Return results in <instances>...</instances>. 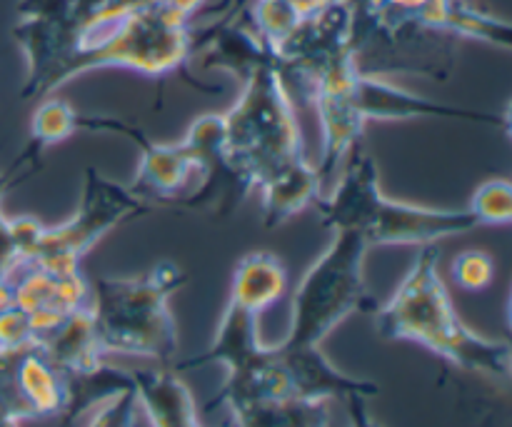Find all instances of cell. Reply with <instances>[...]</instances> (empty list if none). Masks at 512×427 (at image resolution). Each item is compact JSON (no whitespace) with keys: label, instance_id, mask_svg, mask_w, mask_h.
<instances>
[{"label":"cell","instance_id":"obj_20","mask_svg":"<svg viewBox=\"0 0 512 427\" xmlns=\"http://www.w3.org/2000/svg\"><path fill=\"white\" fill-rule=\"evenodd\" d=\"M230 415L233 427H330V408L325 400H258Z\"/></svg>","mask_w":512,"mask_h":427},{"label":"cell","instance_id":"obj_11","mask_svg":"<svg viewBox=\"0 0 512 427\" xmlns=\"http://www.w3.org/2000/svg\"><path fill=\"white\" fill-rule=\"evenodd\" d=\"M10 283H13L15 305L28 313L38 340L63 323L68 315L90 308L93 298L90 283L80 275V270L50 273L40 265L28 263L10 275Z\"/></svg>","mask_w":512,"mask_h":427},{"label":"cell","instance_id":"obj_18","mask_svg":"<svg viewBox=\"0 0 512 427\" xmlns=\"http://www.w3.org/2000/svg\"><path fill=\"white\" fill-rule=\"evenodd\" d=\"M285 290H288V270H285L283 260L268 250H255L235 265L228 300L260 315L270 305L278 303Z\"/></svg>","mask_w":512,"mask_h":427},{"label":"cell","instance_id":"obj_17","mask_svg":"<svg viewBox=\"0 0 512 427\" xmlns=\"http://www.w3.org/2000/svg\"><path fill=\"white\" fill-rule=\"evenodd\" d=\"M258 190L263 198V225L278 228L305 208H313L315 200L323 195V183L318 170L300 158L270 175Z\"/></svg>","mask_w":512,"mask_h":427},{"label":"cell","instance_id":"obj_14","mask_svg":"<svg viewBox=\"0 0 512 427\" xmlns=\"http://www.w3.org/2000/svg\"><path fill=\"white\" fill-rule=\"evenodd\" d=\"M280 363H283L285 373H288L290 395L303 400H345L350 395H360V398H375L380 388L370 380H355L350 375L340 373L323 353L320 345H310V348H288V345L278 343Z\"/></svg>","mask_w":512,"mask_h":427},{"label":"cell","instance_id":"obj_3","mask_svg":"<svg viewBox=\"0 0 512 427\" xmlns=\"http://www.w3.org/2000/svg\"><path fill=\"white\" fill-rule=\"evenodd\" d=\"M188 275L160 260L135 278H100L90 285V315L105 355H133L170 365L178 355V328L168 308Z\"/></svg>","mask_w":512,"mask_h":427},{"label":"cell","instance_id":"obj_23","mask_svg":"<svg viewBox=\"0 0 512 427\" xmlns=\"http://www.w3.org/2000/svg\"><path fill=\"white\" fill-rule=\"evenodd\" d=\"M445 33L480 40V43L495 45V48L503 50H510L512 45V28L508 20L495 18V15L473 8V5L463 3V0H455L453 3Z\"/></svg>","mask_w":512,"mask_h":427},{"label":"cell","instance_id":"obj_33","mask_svg":"<svg viewBox=\"0 0 512 427\" xmlns=\"http://www.w3.org/2000/svg\"><path fill=\"white\" fill-rule=\"evenodd\" d=\"M23 165H30V168H38V163H35V160H30L28 155H25V153L20 155V158L15 160L13 165H10L8 173H0V198H3V195L8 193L10 185H13V183H20V180L28 178V175H15V173H18L20 168H23Z\"/></svg>","mask_w":512,"mask_h":427},{"label":"cell","instance_id":"obj_30","mask_svg":"<svg viewBox=\"0 0 512 427\" xmlns=\"http://www.w3.org/2000/svg\"><path fill=\"white\" fill-rule=\"evenodd\" d=\"M78 0H18L15 3V15L18 18H38L53 20V23H65L73 15Z\"/></svg>","mask_w":512,"mask_h":427},{"label":"cell","instance_id":"obj_13","mask_svg":"<svg viewBox=\"0 0 512 427\" xmlns=\"http://www.w3.org/2000/svg\"><path fill=\"white\" fill-rule=\"evenodd\" d=\"M355 105H358L360 118L368 120H413V118H450V120H470V123L483 125H503L510 128V115L483 113V110L453 108V105L435 103L425 95L410 93L400 85L370 75L360 70L355 78Z\"/></svg>","mask_w":512,"mask_h":427},{"label":"cell","instance_id":"obj_34","mask_svg":"<svg viewBox=\"0 0 512 427\" xmlns=\"http://www.w3.org/2000/svg\"><path fill=\"white\" fill-rule=\"evenodd\" d=\"M283 3L288 5L300 20H303V18H310V15L320 13V10L328 8V5L335 3V0H283Z\"/></svg>","mask_w":512,"mask_h":427},{"label":"cell","instance_id":"obj_32","mask_svg":"<svg viewBox=\"0 0 512 427\" xmlns=\"http://www.w3.org/2000/svg\"><path fill=\"white\" fill-rule=\"evenodd\" d=\"M365 400L368 398H360V395H350V398H345V403H348L350 427H380L375 423L373 415H370L368 403H365Z\"/></svg>","mask_w":512,"mask_h":427},{"label":"cell","instance_id":"obj_29","mask_svg":"<svg viewBox=\"0 0 512 427\" xmlns=\"http://www.w3.org/2000/svg\"><path fill=\"white\" fill-rule=\"evenodd\" d=\"M43 230L45 225L40 220L30 218V215L10 220V233H13V243L15 250H18L20 265H28L33 260L40 238H43Z\"/></svg>","mask_w":512,"mask_h":427},{"label":"cell","instance_id":"obj_26","mask_svg":"<svg viewBox=\"0 0 512 427\" xmlns=\"http://www.w3.org/2000/svg\"><path fill=\"white\" fill-rule=\"evenodd\" d=\"M455 283L470 293H480L488 288L495 278V258L488 250L468 248L453 260Z\"/></svg>","mask_w":512,"mask_h":427},{"label":"cell","instance_id":"obj_36","mask_svg":"<svg viewBox=\"0 0 512 427\" xmlns=\"http://www.w3.org/2000/svg\"><path fill=\"white\" fill-rule=\"evenodd\" d=\"M0 427H20V420L10 418V415L0 413Z\"/></svg>","mask_w":512,"mask_h":427},{"label":"cell","instance_id":"obj_10","mask_svg":"<svg viewBox=\"0 0 512 427\" xmlns=\"http://www.w3.org/2000/svg\"><path fill=\"white\" fill-rule=\"evenodd\" d=\"M480 228L478 218L468 208L445 210L428 205L400 203L380 198L373 220L365 230L368 245H433L450 235H463Z\"/></svg>","mask_w":512,"mask_h":427},{"label":"cell","instance_id":"obj_16","mask_svg":"<svg viewBox=\"0 0 512 427\" xmlns=\"http://www.w3.org/2000/svg\"><path fill=\"white\" fill-rule=\"evenodd\" d=\"M133 390L150 427H203L188 385L175 370H135Z\"/></svg>","mask_w":512,"mask_h":427},{"label":"cell","instance_id":"obj_1","mask_svg":"<svg viewBox=\"0 0 512 427\" xmlns=\"http://www.w3.org/2000/svg\"><path fill=\"white\" fill-rule=\"evenodd\" d=\"M440 250L423 245L400 288L373 313L375 330L385 340H408L440 355L450 365L495 380L510 378V345L470 330L455 313L440 278Z\"/></svg>","mask_w":512,"mask_h":427},{"label":"cell","instance_id":"obj_28","mask_svg":"<svg viewBox=\"0 0 512 427\" xmlns=\"http://www.w3.org/2000/svg\"><path fill=\"white\" fill-rule=\"evenodd\" d=\"M38 345L28 313L18 305L0 313V350H28Z\"/></svg>","mask_w":512,"mask_h":427},{"label":"cell","instance_id":"obj_24","mask_svg":"<svg viewBox=\"0 0 512 427\" xmlns=\"http://www.w3.org/2000/svg\"><path fill=\"white\" fill-rule=\"evenodd\" d=\"M470 213L483 225H510L512 223V188L510 180L493 178L485 180L473 193L468 205Z\"/></svg>","mask_w":512,"mask_h":427},{"label":"cell","instance_id":"obj_22","mask_svg":"<svg viewBox=\"0 0 512 427\" xmlns=\"http://www.w3.org/2000/svg\"><path fill=\"white\" fill-rule=\"evenodd\" d=\"M433 0H365L363 15L358 13V33L363 45L365 33L378 28L388 35H400L405 30H418V20L423 10Z\"/></svg>","mask_w":512,"mask_h":427},{"label":"cell","instance_id":"obj_8","mask_svg":"<svg viewBox=\"0 0 512 427\" xmlns=\"http://www.w3.org/2000/svg\"><path fill=\"white\" fill-rule=\"evenodd\" d=\"M198 168V193L173 200L170 205L190 210H210L213 215H228L250 195V185L230 163L225 150L223 115H203L188 128L180 140Z\"/></svg>","mask_w":512,"mask_h":427},{"label":"cell","instance_id":"obj_9","mask_svg":"<svg viewBox=\"0 0 512 427\" xmlns=\"http://www.w3.org/2000/svg\"><path fill=\"white\" fill-rule=\"evenodd\" d=\"M80 128L90 130H113V133L125 135L133 143L140 145V163L138 173H135L133 183L128 185L140 200L145 203H160L170 205L175 198H180L188 183L193 178H198V168H195V160L190 158V153L185 150L183 143H153L150 138H145L138 128L133 125H125L120 120L113 118H88V115H80Z\"/></svg>","mask_w":512,"mask_h":427},{"label":"cell","instance_id":"obj_31","mask_svg":"<svg viewBox=\"0 0 512 427\" xmlns=\"http://www.w3.org/2000/svg\"><path fill=\"white\" fill-rule=\"evenodd\" d=\"M18 268L20 258L13 243V233H10V220L0 210V280H8Z\"/></svg>","mask_w":512,"mask_h":427},{"label":"cell","instance_id":"obj_15","mask_svg":"<svg viewBox=\"0 0 512 427\" xmlns=\"http://www.w3.org/2000/svg\"><path fill=\"white\" fill-rule=\"evenodd\" d=\"M35 348L43 353V358L58 370L63 378L68 375H83L100 368L105 363V353L100 348L98 333H95L93 315L90 308L78 310L68 315L60 325H55L50 333L38 340Z\"/></svg>","mask_w":512,"mask_h":427},{"label":"cell","instance_id":"obj_2","mask_svg":"<svg viewBox=\"0 0 512 427\" xmlns=\"http://www.w3.org/2000/svg\"><path fill=\"white\" fill-rule=\"evenodd\" d=\"M170 5H138L115 18L88 23L73 33V53L63 83L98 68H128L148 78L178 73L193 55L195 30Z\"/></svg>","mask_w":512,"mask_h":427},{"label":"cell","instance_id":"obj_7","mask_svg":"<svg viewBox=\"0 0 512 427\" xmlns=\"http://www.w3.org/2000/svg\"><path fill=\"white\" fill-rule=\"evenodd\" d=\"M148 210L150 203L140 200L128 185L115 183L95 168H88L75 213L55 228L45 225L43 238L30 263L50 273L78 270L80 260L103 235H108L125 220L145 215Z\"/></svg>","mask_w":512,"mask_h":427},{"label":"cell","instance_id":"obj_5","mask_svg":"<svg viewBox=\"0 0 512 427\" xmlns=\"http://www.w3.org/2000/svg\"><path fill=\"white\" fill-rule=\"evenodd\" d=\"M370 245L363 233L335 230V238L298 283L290 305V330L283 345H320L348 315L375 313L378 303L368 295L363 260Z\"/></svg>","mask_w":512,"mask_h":427},{"label":"cell","instance_id":"obj_21","mask_svg":"<svg viewBox=\"0 0 512 427\" xmlns=\"http://www.w3.org/2000/svg\"><path fill=\"white\" fill-rule=\"evenodd\" d=\"M80 130V113L55 95H45L43 103L35 108L33 120H30V140L28 148L23 150L30 160H38L40 153L50 145H58L68 140Z\"/></svg>","mask_w":512,"mask_h":427},{"label":"cell","instance_id":"obj_37","mask_svg":"<svg viewBox=\"0 0 512 427\" xmlns=\"http://www.w3.org/2000/svg\"><path fill=\"white\" fill-rule=\"evenodd\" d=\"M463 3H470V0H463Z\"/></svg>","mask_w":512,"mask_h":427},{"label":"cell","instance_id":"obj_4","mask_svg":"<svg viewBox=\"0 0 512 427\" xmlns=\"http://www.w3.org/2000/svg\"><path fill=\"white\" fill-rule=\"evenodd\" d=\"M223 123L230 163L253 190L280 168L305 158L295 103L273 63L245 75L243 90L223 113Z\"/></svg>","mask_w":512,"mask_h":427},{"label":"cell","instance_id":"obj_27","mask_svg":"<svg viewBox=\"0 0 512 427\" xmlns=\"http://www.w3.org/2000/svg\"><path fill=\"white\" fill-rule=\"evenodd\" d=\"M135 413H138L135 390H120L98 405L85 427H135Z\"/></svg>","mask_w":512,"mask_h":427},{"label":"cell","instance_id":"obj_35","mask_svg":"<svg viewBox=\"0 0 512 427\" xmlns=\"http://www.w3.org/2000/svg\"><path fill=\"white\" fill-rule=\"evenodd\" d=\"M15 305V295H13V283L8 280H0V313Z\"/></svg>","mask_w":512,"mask_h":427},{"label":"cell","instance_id":"obj_19","mask_svg":"<svg viewBox=\"0 0 512 427\" xmlns=\"http://www.w3.org/2000/svg\"><path fill=\"white\" fill-rule=\"evenodd\" d=\"M18 383L33 420L60 418L68 403L65 378L43 358L38 348H28L20 355Z\"/></svg>","mask_w":512,"mask_h":427},{"label":"cell","instance_id":"obj_6","mask_svg":"<svg viewBox=\"0 0 512 427\" xmlns=\"http://www.w3.org/2000/svg\"><path fill=\"white\" fill-rule=\"evenodd\" d=\"M258 318L260 315L250 313L243 305L228 300L220 318L218 333H215L213 345L198 358L183 360L173 370H195L203 365L220 363L228 370L223 390L210 400L208 408L213 405H228V410L245 408L258 400H278L293 398L290 395L288 373L280 363L278 345H263L258 335Z\"/></svg>","mask_w":512,"mask_h":427},{"label":"cell","instance_id":"obj_12","mask_svg":"<svg viewBox=\"0 0 512 427\" xmlns=\"http://www.w3.org/2000/svg\"><path fill=\"white\" fill-rule=\"evenodd\" d=\"M380 198L383 190H380L378 165L373 155L358 143L340 165L333 193L320 195L313 208L318 210V218L325 228L355 230L365 235Z\"/></svg>","mask_w":512,"mask_h":427},{"label":"cell","instance_id":"obj_25","mask_svg":"<svg viewBox=\"0 0 512 427\" xmlns=\"http://www.w3.org/2000/svg\"><path fill=\"white\" fill-rule=\"evenodd\" d=\"M23 350H0V413L15 420H33L28 403L20 393L18 363Z\"/></svg>","mask_w":512,"mask_h":427}]
</instances>
